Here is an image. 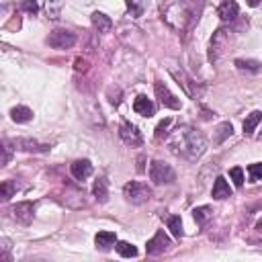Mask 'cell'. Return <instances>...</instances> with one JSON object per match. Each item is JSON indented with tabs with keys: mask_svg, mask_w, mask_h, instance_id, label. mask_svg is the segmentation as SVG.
I'll use <instances>...</instances> for the list:
<instances>
[{
	"mask_svg": "<svg viewBox=\"0 0 262 262\" xmlns=\"http://www.w3.org/2000/svg\"><path fill=\"white\" fill-rule=\"evenodd\" d=\"M168 149L188 162H196L205 149H207V141H205V135L194 129V127H188V125H182L178 127L170 137H168Z\"/></svg>",
	"mask_w": 262,
	"mask_h": 262,
	"instance_id": "obj_1",
	"label": "cell"
},
{
	"mask_svg": "<svg viewBox=\"0 0 262 262\" xmlns=\"http://www.w3.org/2000/svg\"><path fill=\"white\" fill-rule=\"evenodd\" d=\"M203 0H170L166 6H162V20L174 31L182 33L199 20Z\"/></svg>",
	"mask_w": 262,
	"mask_h": 262,
	"instance_id": "obj_2",
	"label": "cell"
},
{
	"mask_svg": "<svg viewBox=\"0 0 262 262\" xmlns=\"http://www.w3.org/2000/svg\"><path fill=\"white\" fill-rule=\"evenodd\" d=\"M149 178L154 184H172L176 180V172L172 170L170 164L162 160H154L149 166Z\"/></svg>",
	"mask_w": 262,
	"mask_h": 262,
	"instance_id": "obj_3",
	"label": "cell"
},
{
	"mask_svg": "<svg viewBox=\"0 0 262 262\" xmlns=\"http://www.w3.org/2000/svg\"><path fill=\"white\" fill-rule=\"evenodd\" d=\"M123 194H125V199L129 201V203H133V205H141V203H145V201H149V196H151V188L147 186V184H143V182H127L125 186H123Z\"/></svg>",
	"mask_w": 262,
	"mask_h": 262,
	"instance_id": "obj_4",
	"label": "cell"
},
{
	"mask_svg": "<svg viewBox=\"0 0 262 262\" xmlns=\"http://www.w3.org/2000/svg\"><path fill=\"white\" fill-rule=\"evenodd\" d=\"M45 43L53 49H70L76 43V35L72 31H66V29H55L47 35Z\"/></svg>",
	"mask_w": 262,
	"mask_h": 262,
	"instance_id": "obj_5",
	"label": "cell"
},
{
	"mask_svg": "<svg viewBox=\"0 0 262 262\" xmlns=\"http://www.w3.org/2000/svg\"><path fill=\"white\" fill-rule=\"evenodd\" d=\"M229 29H225V27H221V29H217L215 33H213V37H211V45H209V59L211 61H217L219 59V55H221V51L227 47V43H229Z\"/></svg>",
	"mask_w": 262,
	"mask_h": 262,
	"instance_id": "obj_6",
	"label": "cell"
},
{
	"mask_svg": "<svg viewBox=\"0 0 262 262\" xmlns=\"http://www.w3.org/2000/svg\"><path fill=\"white\" fill-rule=\"evenodd\" d=\"M12 145L18 151H33V154H41V151H49L51 149L49 143H41V141L31 139V137H16V139H12Z\"/></svg>",
	"mask_w": 262,
	"mask_h": 262,
	"instance_id": "obj_7",
	"label": "cell"
},
{
	"mask_svg": "<svg viewBox=\"0 0 262 262\" xmlns=\"http://www.w3.org/2000/svg\"><path fill=\"white\" fill-rule=\"evenodd\" d=\"M172 246V242H170V237L160 229V231H156V235L145 244V252L149 254V256H158V254H162V252H166L168 248Z\"/></svg>",
	"mask_w": 262,
	"mask_h": 262,
	"instance_id": "obj_8",
	"label": "cell"
},
{
	"mask_svg": "<svg viewBox=\"0 0 262 262\" xmlns=\"http://www.w3.org/2000/svg\"><path fill=\"white\" fill-rule=\"evenodd\" d=\"M170 74L174 76V80L182 86V90L188 94V96H192V98H196L199 96V88H196V82L184 72V70H176V68H170Z\"/></svg>",
	"mask_w": 262,
	"mask_h": 262,
	"instance_id": "obj_9",
	"label": "cell"
},
{
	"mask_svg": "<svg viewBox=\"0 0 262 262\" xmlns=\"http://www.w3.org/2000/svg\"><path fill=\"white\" fill-rule=\"evenodd\" d=\"M154 90H156V96L162 102V106H168V108H174V111L180 108V100L168 90V86L164 82H156L154 84Z\"/></svg>",
	"mask_w": 262,
	"mask_h": 262,
	"instance_id": "obj_10",
	"label": "cell"
},
{
	"mask_svg": "<svg viewBox=\"0 0 262 262\" xmlns=\"http://www.w3.org/2000/svg\"><path fill=\"white\" fill-rule=\"evenodd\" d=\"M119 135H121V139L127 143V145H141L143 143V137H141V131L133 125V123H123L121 127H119Z\"/></svg>",
	"mask_w": 262,
	"mask_h": 262,
	"instance_id": "obj_11",
	"label": "cell"
},
{
	"mask_svg": "<svg viewBox=\"0 0 262 262\" xmlns=\"http://www.w3.org/2000/svg\"><path fill=\"white\" fill-rule=\"evenodd\" d=\"M12 213H14V219L23 225L31 223L33 221V213H35V205L31 201H23V203H16L12 207Z\"/></svg>",
	"mask_w": 262,
	"mask_h": 262,
	"instance_id": "obj_12",
	"label": "cell"
},
{
	"mask_svg": "<svg viewBox=\"0 0 262 262\" xmlns=\"http://www.w3.org/2000/svg\"><path fill=\"white\" fill-rule=\"evenodd\" d=\"M133 111H135L137 115H141V117H151V115L156 113V104H154L147 96L139 94V96L133 100Z\"/></svg>",
	"mask_w": 262,
	"mask_h": 262,
	"instance_id": "obj_13",
	"label": "cell"
},
{
	"mask_svg": "<svg viewBox=\"0 0 262 262\" xmlns=\"http://www.w3.org/2000/svg\"><path fill=\"white\" fill-rule=\"evenodd\" d=\"M70 172L76 180H86L90 174H92V164L88 160H76L72 166H70Z\"/></svg>",
	"mask_w": 262,
	"mask_h": 262,
	"instance_id": "obj_14",
	"label": "cell"
},
{
	"mask_svg": "<svg viewBox=\"0 0 262 262\" xmlns=\"http://www.w3.org/2000/svg\"><path fill=\"white\" fill-rule=\"evenodd\" d=\"M237 12H239V8H237V4H235V0H223L221 4H219V8H217V14H219V18L221 20H233L235 16H237Z\"/></svg>",
	"mask_w": 262,
	"mask_h": 262,
	"instance_id": "obj_15",
	"label": "cell"
},
{
	"mask_svg": "<svg viewBox=\"0 0 262 262\" xmlns=\"http://www.w3.org/2000/svg\"><path fill=\"white\" fill-rule=\"evenodd\" d=\"M213 199L215 201H223V199H227V196H231V188H229V184H227V180L223 178V176H217L215 178V182H213Z\"/></svg>",
	"mask_w": 262,
	"mask_h": 262,
	"instance_id": "obj_16",
	"label": "cell"
},
{
	"mask_svg": "<svg viewBox=\"0 0 262 262\" xmlns=\"http://www.w3.org/2000/svg\"><path fill=\"white\" fill-rule=\"evenodd\" d=\"M92 194H94V199H96L98 203H106V199H108V182H106V178L100 176V178L94 180Z\"/></svg>",
	"mask_w": 262,
	"mask_h": 262,
	"instance_id": "obj_17",
	"label": "cell"
},
{
	"mask_svg": "<svg viewBox=\"0 0 262 262\" xmlns=\"http://www.w3.org/2000/svg\"><path fill=\"white\" fill-rule=\"evenodd\" d=\"M92 25H94V29L98 33H106V31H111L113 20L104 12H92Z\"/></svg>",
	"mask_w": 262,
	"mask_h": 262,
	"instance_id": "obj_18",
	"label": "cell"
},
{
	"mask_svg": "<svg viewBox=\"0 0 262 262\" xmlns=\"http://www.w3.org/2000/svg\"><path fill=\"white\" fill-rule=\"evenodd\" d=\"M10 119H12L14 123H29V121L33 119V111H31L29 106L18 104V106H14V108L10 111Z\"/></svg>",
	"mask_w": 262,
	"mask_h": 262,
	"instance_id": "obj_19",
	"label": "cell"
},
{
	"mask_svg": "<svg viewBox=\"0 0 262 262\" xmlns=\"http://www.w3.org/2000/svg\"><path fill=\"white\" fill-rule=\"evenodd\" d=\"M115 242H117V235H115L113 231H98V233L94 235V244H96L100 250H108L111 246H115Z\"/></svg>",
	"mask_w": 262,
	"mask_h": 262,
	"instance_id": "obj_20",
	"label": "cell"
},
{
	"mask_svg": "<svg viewBox=\"0 0 262 262\" xmlns=\"http://www.w3.org/2000/svg\"><path fill=\"white\" fill-rule=\"evenodd\" d=\"M260 121H262V113H260V111L250 113V115L246 117V121H244V135H252Z\"/></svg>",
	"mask_w": 262,
	"mask_h": 262,
	"instance_id": "obj_21",
	"label": "cell"
},
{
	"mask_svg": "<svg viewBox=\"0 0 262 262\" xmlns=\"http://www.w3.org/2000/svg\"><path fill=\"white\" fill-rule=\"evenodd\" d=\"M235 66H237V70H242V72H252V74L260 72V68H262V63H260L258 59H235Z\"/></svg>",
	"mask_w": 262,
	"mask_h": 262,
	"instance_id": "obj_22",
	"label": "cell"
},
{
	"mask_svg": "<svg viewBox=\"0 0 262 262\" xmlns=\"http://www.w3.org/2000/svg\"><path fill=\"white\" fill-rule=\"evenodd\" d=\"M127 8H129V14H131L133 18H139V16L145 12L147 2H145V0H127Z\"/></svg>",
	"mask_w": 262,
	"mask_h": 262,
	"instance_id": "obj_23",
	"label": "cell"
},
{
	"mask_svg": "<svg viewBox=\"0 0 262 262\" xmlns=\"http://www.w3.org/2000/svg\"><path fill=\"white\" fill-rule=\"evenodd\" d=\"M231 133H233V125H231L229 121L221 123V125L217 127V133H215V143H217V145H219V143H223Z\"/></svg>",
	"mask_w": 262,
	"mask_h": 262,
	"instance_id": "obj_24",
	"label": "cell"
},
{
	"mask_svg": "<svg viewBox=\"0 0 262 262\" xmlns=\"http://www.w3.org/2000/svg\"><path fill=\"white\" fill-rule=\"evenodd\" d=\"M166 223H168V229L172 231V235H174L176 239H180V237H182V219H180L178 215H170V217L166 219Z\"/></svg>",
	"mask_w": 262,
	"mask_h": 262,
	"instance_id": "obj_25",
	"label": "cell"
},
{
	"mask_svg": "<svg viewBox=\"0 0 262 262\" xmlns=\"http://www.w3.org/2000/svg\"><path fill=\"white\" fill-rule=\"evenodd\" d=\"M211 207H196L194 211H192V217H194V221L199 223V225H205L209 219H211Z\"/></svg>",
	"mask_w": 262,
	"mask_h": 262,
	"instance_id": "obj_26",
	"label": "cell"
},
{
	"mask_svg": "<svg viewBox=\"0 0 262 262\" xmlns=\"http://www.w3.org/2000/svg\"><path fill=\"white\" fill-rule=\"evenodd\" d=\"M117 252L123 256V258H135L137 256V248L129 242H119L117 244Z\"/></svg>",
	"mask_w": 262,
	"mask_h": 262,
	"instance_id": "obj_27",
	"label": "cell"
},
{
	"mask_svg": "<svg viewBox=\"0 0 262 262\" xmlns=\"http://www.w3.org/2000/svg\"><path fill=\"white\" fill-rule=\"evenodd\" d=\"M14 192H16V182H12V180H4V182L0 184V199H2V201H8Z\"/></svg>",
	"mask_w": 262,
	"mask_h": 262,
	"instance_id": "obj_28",
	"label": "cell"
},
{
	"mask_svg": "<svg viewBox=\"0 0 262 262\" xmlns=\"http://www.w3.org/2000/svg\"><path fill=\"white\" fill-rule=\"evenodd\" d=\"M248 174H250V180H252V182L262 180V162L250 164V166H248Z\"/></svg>",
	"mask_w": 262,
	"mask_h": 262,
	"instance_id": "obj_29",
	"label": "cell"
},
{
	"mask_svg": "<svg viewBox=\"0 0 262 262\" xmlns=\"http://www.w3.org/2000/svg\"><path fill=\"white\" fill-rule=\"evenodd\" d=\"M229 176H231V180H233V184L239 188V186H244V170L239 168V166H233L231 170H229Z\"/></svg>",
	"mask_w": 262,
	"mask_h": 262,
	"instance_id": "obj_30",
	"label": "cell"
},
{
	"mask_svg": "<svg viewBox=\"0 0 262 262\" xmlns=\"http://www.w3.org/2000/svg\"><path fill=\"white\" fill-rule=\"evenodd\" d=\"M20 8H23L25 12H29V14H37V12H39L37 0H20Z\"/></svg>",
	"mask_w": 262,
	"mask_h": 262,
	"instance_id": "obj_31",
	"label": "cell"
},
{
	"mask_svg": "<svg viewBox=\"0 0 262 262\" xmlns=\"http://www.w3.org/2000/svg\"><path fill=\"white\" fill-rule=\"evenodd\" d=\"M170 123H172V119H164V121H160V123H158V127H156V137H158V139H162V137L168 133Z\"/></svg>",
	"mask_w": 262,
	"mask_h": 262,
	"instance_id": "obj_32",
	"label": "cell"
},
{
	"mask_svg": "<svg viewBox=\"0 0 262 262\" xmlns=\"http://www.w3.org/2000/svg\"><path fill=\"white\" fill-rule=\"evenodd\" d=\"M108 100H111V104H119L121 102V90L115 88V94H113V90H108Z\"/></svg>",
	"mask_w": 262,
	"mask_h": 262,
	"instance_id": "obj_33",
	"label": "cell"
},
{
	"mask_svg": "<svg viewBox=\"0 0 262 262\" xmlns=\"http://www.w3.org/2000/svg\"><path fill=\"white\" fill-rule=\"evenodd\" d=\"M74 68H76V72H86V70H88V61L78 57V59L74 61Z\"/></svg>",
	"mask_w": 262,
	"mask_h": 262,
	"instance_id": "obj_34",
	"label": "cell"
},
{
	"mask_svg": "<svg viewBox=\"0 0 262 262\" xmlns=\"http://www.w3.org/2000/svg\"><path fill=\"white\" fill-rule=\"evenodd\" d=\"M2 151H4V156H2V166H6L8 160H10V147H8L6 141H4V145H2Z\"/></svg>",
	"mask_w": 262,
	"mask_h": 262,
	"instance_id": "obj_35",
	"label": "cell"
},
{
	"mask_svg": "<svg viewBox=\"0 0 262 262\" xmlns=\"http://www.w3.org/2000/svg\"><path fill=\"white\" fill-rule=\"evenodd\" d=\"M213 117H215V113H211L209 108H203V119H205V121H209V119H213Z\"/></svg>",
	"mask_w": 262,
	"mask_h": 262,
	"instance_id": "obj_36",
	"label": "cell"
},
{
	"mask_svg": "<svg viewBox=\"0 0 262 262\" xmlns=\"http://www.w3.org/2000/svg\"><path fill=\"white\" fill-rule=\"evenodd\" d=\"M143 162H145V158L139 156V158H137V172H143V170H145V168H143Z\"/></svg>",
	"mask_w": 262,
	"mask_h": 262,
	"instance_id": "obj_37",
	"label": "cell"
},
{
	"mask_svg": "<svg viewBox=\"0 0 262 262\" xmlns=\"http://www.w3.org/2000/svg\"><path fill=\"white\" fill-rule=\"evenodd\" d=\"M246 2H248L250 6H258V4H260V0H246Z\"/></svg>",
	"mask_w": 262,
	"mask_h": 262,
	"instance_id": "obj_38",
	"label": "cell"
},
{
	"mask_svg": "<svg viewBox=\"0 0 262 262\" xmlns=\"http://www.w3.org/2000/svg\"><path fill=\"white\" fill-rule=\"evenodd\" d=\"M256 229H260V231H262V219H260V221L256 223Z\"/></svg>",
	"mask_w": 262,
	"mask_h": 262,
	"instance_id": "obj_39",
	"label": "cell"
},
{
	"mask_svg": "<svg viewBox=\"0 0 262 262\" xmlns=\"http://www.w3.org/2000/svg\"><path fill=\"white\" fill-rule=\"evenodd\" d=\"M258 139H260V141H262V131H260V135H258Z\"/></svg>",
	"mask_w": 262,
	"mask_h": 262,
	"instance_id": "obj_40",
	"label": "cell"
}]
</instances>
